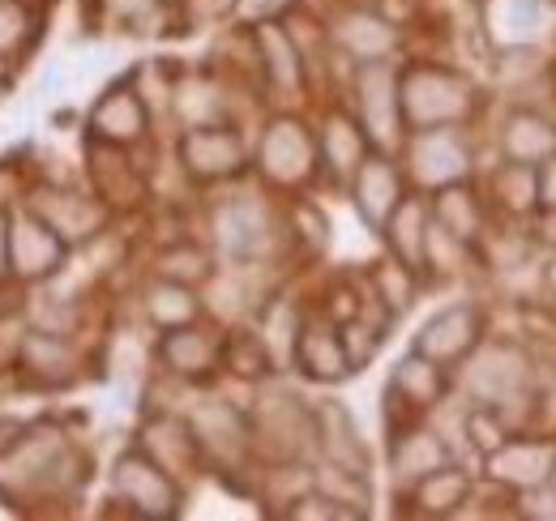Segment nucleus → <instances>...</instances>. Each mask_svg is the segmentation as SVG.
Wrapping results in <instances>:
<instances>
[{
    "instance_id": "obj_1",
    "label": "nucleus",
    "mask_w": 556,
    "mask_h": 521,
    "mask_svg": "<svg viewBox=\"0 0 556 521\" xmlns=\"http://www.w3.org/2000/svg\"><path fill=\"white\" fill-rule=\"evenodd\" d=\"M90 479L86 457L77 454L61 423L39 419L17 432V441L0 454V500L26 505V500H61L73 496Z\"/></svg>"
},
{
    "instance_id": "obj_2",
    "label": "nucleus",
    "mask_w": 556,
    "mask_h": 521,
    "mask_svg": "<svg viewBox=\"0 0 556 521\" xmlns=\"http://www.w3.org/2000/svg\"><path fill=\"white\" fill-rule=\"evenodd\" d=\"M399 99H403L407 132L463 129L480 107V90L467 73L450 65H428V61L399 68Z\"/></svg>"
},
{
    "instance_id": "obj_3",
    "label": "nucleus",
    "mask_w": 556,
    "mask_h": 521,
    "mask_svg": "<svg viewBox=\"0 0 556 521\" xmlns=\"http://www.w3.org/2000/svg\"><path fill=\"white\" fill-rule=\"evenodd\" d=\"M112 500L125 505L129 518L176 521L185 509V487L176 474H167L146 449L134 445L112 461Z\"/></svg>"
},
{
    "instance_id": "obj_4",
    "label": "nucleus",
    "mask_w": 556,
    "mask_h": 521,
    "mask_svg": "<svg viewBox=\"0 0 556 521\" xmlns=\"http://www.w3.org/2000/svg\"><path fill=\"white\" fill-rule=\"evenodd\" d=\"M257 171L270 189H304L317 171H321V158H317V132L308 129L300 116H275L262 141H257Z\"/></svg>"
},
{
    "instance_id": "obj_5",
    "label": "nucleus",
    "mask_w": 556,
    "mask_h": 521,
    "mask_svg": "<svg viewBox=\"0 0 556 521\" xmlns=\"http://www.w3.org/2000/svg\"><path fill=\"white\" fill-rule=\"evenodd\" d=\"M351 99H355L359 125L368 129L377 150L394 154V150L407 141L403 99H399V68L390 65V61H381V65H355Z\"/></svg>"
},
{
    "instance_id": "obj_6",
    "label": "nucleus",
    "mask_w": 556,
    "mask_h": 521,
    "mask_svg": "<svg viewBox=\"0 0 556 521\" xmlns=\"http://www.w3.org/2000/svg\"><path fill=\"white\" fill-rule=\"evenodd\" d=\"M176 158H180V171L198 185H223L249 171V145L227 120L189 125L176 141Z\"/></svg>"
},
{
    "instance_id": "obj_7",
    "label": "nucleus",
    "mask_w": 556,
    "mask_h": 521,
    "mask_svg": "<svg viewBox=\"0 0 556 521\" xmlns=\"http://www.w3.org/2000/svg\"><path fill=\"white\" fill-rule=\"evenodd\" d=\"M463 385L471 393V402H484V406H518L527 393H531V359L522 355V346L514 342H501V346H488L480 342L467 359V377Z\"/></svg>"
},
{
    "instance_id": "obj_8",
    "label": "nucleus",
    "mask_w": 556,
    "mask_h": 521,
    "mask_svg": "<svg viewBox=\"0 0 556 521\" xmlns=\"http://www.w3.org/2000/svg\"><path fill=\"white\" fill-rule=\"evenodd\" d=\"M22 205H26L35 218H43L70 249H86L90 240H99L103 227H108V218H112V205H108L99 193L61 189V185L35 189Z\"/></svg>"
},
{
    "instance_id": "obj_9",
    "label": "nucleus",
    "mask_w": 556,
    "mask_h": 521,
    "mask_svg": "<svg viewBox=\"0 0 556 521\" xmlns=\"http://www.w3.org/2000/svg\"><path fill=\"white\" fill-rule=\"evenodd\" d=\"M403 163L412 185L424 193H437L445 185L471 180V141H463L458 129H428L407 132L403 141Z\"/></svg>"
},
{
    "instance_id": "obj_10",
    "label": "nucleus",
    "mask_w": 556,
    "mask_h": 521,
    "mask_svg": "<svg viewBox=\"0 0 556 521\" xmlns=\"http://www.w3.org/2000/svg\"><path fill=\"white\" fill-rule=\"evenodd\" d=\"M253 423V449L270 457H300L317 449V432H313V406H304V397L295 393H275L262 397V406L249 415Z\"/></svg>"
},
{
    "instance_id": "obj_11",
    "label": "nucleus",
    "mask_w": 556,
    "mask_h": 521,
    "mask_svg": "<svg viewBox=\"0 0 556 521\" xmlns=\"http://www.w3.org/2000/svg\"><path fill=\"white\" fill-rule=\"evenodd\" d=\"M189 423L198 432V445L206 454L210 466L218 470H240L249 454H253V423L240 406L223 402V397H206L189 410Z\"/></svg>"
},
{
    "instance_id": "obj_12",
    "label": "nucleus",
    "mask_w": 556,
    "mask_h": 521,
    "mask_svg": "<svg viewBox=\"0 0 556 521\" xmlns=\"http://www.w3.org/2000/svg\"><path fill=\"white\" fill-rule=\"evenodd\" d=\"M70 253V244L43 218H35L26 205L9 218V278H17V282H48V278H56L65 269Z\"/></svg>"
},
{
    "instance_id": "obj_13",
    "label": "nucleus",
    "mask_w": 556,
    "mask_h": 521,
    "mask_svg": "<svg viewBox=\"0 0 556 521\" xmlns=\"http://www.w3.org/2000/svg\"><path fill=\"white\" fill-rule=\"evenodd\" d=\"M146 132H150V103L141 99L134 77L112 81V86L94 99V107H90V116H86V137H90V141H103V145L134 150V145L146 141Z\"/></svg>"
},
{
    "instance_id": "obj_14",
    "label": "nucleus",
    "mask_w": 556,
    "mask_h": 521,
    "mask_svg": "<svg viewBox=\"0 0 556 521\" xmlns=\"http://www.w3.org/2000/svg\"><path fill=\"white\" fill-rule=\"evenodd\" d=\"M249 43H253V56H257L266 86L278 99H300L308 86V61H304V48L295 43L291 26L278 17H262V22H253Z\"/></svg>"
},
{
    "instance_id": "obj_15",
    "label": "nucleus",
    "mask_w": 556,
    "mask_h": 521,
    "mask_svg": "<svg viewBox=\"0 0 556 521\" xmlns=\"http://www.w3.org/2000/svg\"><path fill=\"white\" fill-rule=\"evenodd\" d=\"M348 196H351V205H355V214H359V223L381 236V227L390 223V214H394L399 201L407 196V171L394 163V154L372 150V154L359 163V171L351 176Z\"/></svg>"
},
{
    "instance_id": "obj_16",
    "label": "nucleus",
    "mask_w": 556,
    "mask_h": 521,
    "mask_svg": "<svg viewBox=\"0 0 556 521\" xmlns=\"http://www.w3.org/2000/svg\"><path fill=\"white\" fill-rule=\"evenodd\" d=\"M484 342V313L476 304H450L441 313H432L419 326L412 351L437 359L441 368H458L471 359V351Z\"/></svg>"
},
{
    "instance_id": "obj_17",
    "label": "nucleus",
    "mask_w": 556,
    "mask_h": 521,
    "mask_svg": "<svg viewBox=\"0 0 556 521\" xmlns=\"http://www.w3.org/2000/svg\"><path fill=\"white\" fill-rule=\"evenodd\" d=\"M484 470L492 483H501V487H509V492H535V487L553 483L556 441L514 432L496 454L484 457Z\"/></svg>"
},
{
    "instance_id": "obj_18",
    "label": "nucleus",
    "mask_w": 556,
    "mask_h": 521,
    "mask_svg": "<svg viewBox=\"0 0 556 521\" xmlns=\"http://www.w3.org/2000/svg\"><path fill=\"white\" fill-rule=\"evenodd\" d=\"M372 137L359 125L355 112H343V107H330L317 125V158H321V171L330 185L348 189L351 176L359 171V163L372 154Z\"/></svg>"
},
{
    "instance_id": "obj_19",
    "label": "nucleus",
    "mask_w": 556,
    "mask_h": 521,
    "mask_svg": "<svg viewBox=\"0 0 556 521\" xmlns=\"http://www.w3.org/2000/svg\"><path fill=\"white\" fill-rule=\"evenodd\" d=\"M81 355L65 333L56 329H26L17 342V372L35 390H65L77 381Z\"/></svg>"
},
{
    "instance_id": "obj_20",
    "label": "nucleus",
    "mask_w": 556,
    "mask_h": 521,
    "mask_svg": "<svg viewBox=\"0 0 556 521\" xmlns=\"http://www.w3.org/2000/svg\"><path fill=\"white\" fill-rule=\"evenodd\" d=\"M330 39L334 48L348 56L351 65H381V61H394L399 56V26L386 17V13H372V9H348L339 13V22L330 26Z\"/></svg>"
},
{
    "instance_id": "obj_21",
    "label": "nucleus",
    "mask_w": 556,
    "mask_h": 521,
    "mask_svg": "<svg viewBox=\"0 0 556 521\" xmlns=\"http://www.w3.org/2000/svg\"><path fill=\"white\" fill-rule=\"evenodd\" d=\"M291 364L317 381V385H339L351 377V359L343 351V333L334 317H304L300 333H295V351H291Z\"/></svg>"
},
{
    "instance_id": "obj_22",
    "label": "nucleus",
    "mask_w": 556,
    "mask_h": 521,
    "mask_svg": "<svg viewBox=\"0 0 556 521\" xmlns=\"http://www.w3.org/2000/svg\"><path fill=\"white\" fill-rule=\"evenodd\" d=\"M138 449H146L167 474H176L180 483L193 479L206 466V454L198 445V432H193L189 415L185 419L180 415H154V419H146L138 432Z\"/></svg>"
},
{
    "instance_id": "obj_23",
    "label": "nucleus",
    "mask_w": 556,
    "mask_h": 521,
    "mask_svg": "<svg viewBox=\"0 0 556 521\" xmlns=\"http://www.w3.org/2000/svg\"><path fill=\"white\" fill-rule=\"evenodd\" d=\"M445 461H450V445L441 441L437 428H424V423L394 428V436H390V479H394L399 496L412 492L432 470H441Z\"/></svg>"
},
{
    "instance_id": "obj_24",
    "label": "nucleus",
    "mask_w": 556,
    "mask_h": 521,
    "mask_svg": "<svg viewBox=\"0 0 556 521\" xmlns=\"http://www.w3.org/2000/svg\"><path fill=\"white\" fill-rule=\"evenodd\" d=\"M471 474L454 461H445L441 470H432L428 479H419L412 492H403V513L407 518H424V521H445V518H458L467 505H471Z\"/></svg>"
},
{
    "instance_id": "obj_25",
    "label": "nucleus",
    "mask_w": 556,
    "mask_h": 521,
    "mask_svg": "<svg viewBox=\"0 0 556 521\" xmlns=\"http://www.w3.org/2000/svg\"><path fill=\"white\" fill-rule=\"evenodd\" d=\"M159 364L180 381H206L210 372H218V364H223V338L210 333L206 326H198V321L167 329L159 338Z\"/></svg>"
},
{
    "instance_id": "obj_26",
    "label": "nucleus",
    "mask_w": 556,
    "mask_h": 521,
    "mask_svg": "<svg viewBox=\"0 0 556 521\" xmlns=\"http://www.w3.org/2000/svg\"><path fill=\"white\" fill-rule=\"evenodd\" d=\"M313 432H317V449L321 461H334V466H348L368 474V449H364V436H359V423L339 397H326L313 406Z\"/></svg>"
},
{
    "instance_id": "obj_27",
    "label": "nucleus",
    "mask_w": 556,
    "mask_h": 521,
    "mask_svg": "<svg viewBox=\"0 0 556 521\" xmlns=\"http://www.w3.org/2000/svg\"><path fill=\"white\" fill-rule=\"evenodd\" d=\"M428 231H432V201L424 193H407L390 214V223L381 227V240L390 257L412 265L416 274H428Z\"/></svg>"
},
{
    "instance_id": "obj_28",
    "label": "nucleus",
    "mask_w": 556,
    "mask_h": 521,
    "mask_svg": "<svg viewBox=\"0 0 556 521\" xmlns=\"http://www.w3.org/2000/svg\"><path fill=\"white\" fill-rule=\"evenodd\" d=\"M496 150L509 163L540 167V163H548L556 154V120L544 116V112H535V107H514L501 120V129H496Z\"/></svg>"
},
{
    "instance_id": "obj_29",
    "label": "nucleus",
    "mask_w": 556,
    "mask_h": 521,
    "mask_svg": "<svg viewBox=\"0 0 556 521\" xmlns=\"http://www.w3.org/2000/svg\"><path fill=\"white\" fill-rule=\"evenodd\" d=\"M266 209L257 201H227L218 214H214V240L223 249V257L231 260H253L266 249Z\"/></svg>"
},
{
    "instance_id": "obj_30",
    "label": "nucleus",
    "mask_w": 556,
    "mask_h": 521,
    "mask_svg": "<svg viewBox=\"0 0 556 521\" xmlns=\"http://www.w3.org/2000/svg\"><path fill=\"white\" fill-rule=\"evenodd\" d=\"M386 393H390L394 402L412 406V410H432V406H441L445 393H450V368H441L437 359H428V355H419V351H407V355L399 359V368H394L390 390Z\"/></svg>"
},
{
    "instance_id": "obj_31",
    "label": "nucleus",
    "mask_w": 556,
    "mask_h": 521,
    "mask_svg": "<svg viewBox=\"0 0 556 521\" xmlns=\"http://www.w3.org/2000/svg\"><path fill=\"white\" fill-rule=\"evenodd\" d=\"M428 201H432V218H437V227H441V231H450V236H454V240H463L467 249H471V244H480L488 214H484L480 193L471 189V180L445 185V189H437Z\"/></svg>"
},
{
    "instance_id": "obj_32",
    "label": "nucleus",
    "mask_w": 556,
    "mask_h": 521,
    "mask_svg": "<svg viewBox=\"0 0 556 521\" xmlns=\"http://www.w3.org/2000/svg\"><path fill=\"white\" fill-rule=\"evenodd\" d=\"M141 313L159 333H167V329L202 321V300H198V287H185V282H172V278L154 274L141 291Z\"/></svg>"
},
{
    "instance_id": "obj_33",
    "label": "nucleus",
    "mask_w": 556,
    "mask_h": 521,
    "mask_svg": "<svg viewBox=\"0 0 556 521\" xmlns=\"http://www.w3.org/2000/svg\"><path fill=\"white\" fill-rule=\"evenodd\" d=\"M492 201L496 209H505L509 218H535L540 214V167L531 163H501L492 171Z\"/></svg>"
},
{
    "instance_id": "obj_34",
    "label": "nucleus",
    "mask_w": 556,
    "mask_h": 521,
    "mask_svg": "<svg viewBox=\"0 0 556 521\" xmlns=\"http://www.w3.org/2000/svg\"><path fill=\"white\" fill-rule=\"evenodd\" d=\"M368 291L381 300V308H386L390 317H403V313H412V304H416L419 274L412 269V265H403L399 257H386L372 265V274H368Z\"/></svg>"
},
{
    "instance_id": "obj_35",
    "label": "nucleus",
    "mask_w": 556,
    "mask_h": 521,
    "mask_svg": "<svg viewBox=\"0 0 556 521\" xmlns=\"http://www.w3.org/2000/svg\"><path fill=\"white\" fill-rule=\"evenodd\" d=\"M308 474H313V487H317L321 496L339 500L355 518H368V505H372V483H368V474L348 470V466H334V461H321V466L308 470Z\"/></svg>"
},
{
    "instance_id": "obj_36",
    "label": "nucleus",
    "mask_w": 556,
    "mask_h": 521,
    "mask_svg": "<svg viewBox=\"0 0 556 521\" xmlns=\"http://www.w3.org/2000/svg\"><path fill=\"white\" fill-rule=\"evenodd\" d=\"M39 39V13L30 0H0V61H22Z\"/></svg>"
},
{
    "instance_id": "obj_37",
    "label": "nucleus",
    "mask_w": 556,
    "mask_h": 521,
    "mask_svg": "<svg viewBox=\"0 0 556 521\" xmlns=\"http://www.w3.org/2000/svg\"><path fill=\"white\" fill-rule=\"evenodd\" d=\"M463 432H467V445L480 457H488L514 436V423H509V410H505V406L471 402V410L463 415Z\"/></svg>"
},
{
    "instance_id": "obj_38",
    "label": "nucleus",
    "mask_w": 556,
    "mask_h": 521,
    "mask_svg": "<svg viewBox=\"0 0 556 521\" xmlns=\"http://www.w3.org/2000/svg\"><path fill=\"white\" fill-rule=\"evenodd\" d=\"M154 274L172 278V282H185V287H206L214 278V260L198 244H172V249H163L154 257Z\"/></svg>"
},
{
    "instance_id": "obj_39",
    "label": "nucleus",
    "mask_w": 556,
    "mask_h": 521,
    "mask_svg": "<svg viewBox=\"0 0 556 521\" xmlns=\"http://www.w3.org/2000/svg\"><path fill=\"white\" fill-rule=\"evenodd\" d=\"M386 329L390 321H372L364 308L348 317V321H339V333H343V351H348L351 359V372H359V368H368L372 359H377V351H381V342H386Z\"/></svg>"
},
{
    "instance_id": "obj_40",
    "label": "nucleus",
    "mask_w": 556,
    "mask_h": 521,
    "mask_svg": "<svg viewBox=\"0 0 556 521\" xmlns=\"http://www.w3.org/2000/svg\"><path fill=\"white\" fill-rule=\"evenodd\" d=\"M275 364V351L266 346L262 333H231L223 338V368H231L236 377H266Z\"/></svg>"
},
{
    "instance_id": "obj_41",
    "label": "nucleus",
    "mask_w": 556,
    "mask_h": 521,
    "mask_svg": "<svg viewBox=\"0 0 556 521\" xmlns=\"http://www.w3.org/2000/svg\"><path fill=\"white\" fill-rule=\"evenodd\" d=\"M282 518H291V521H355V513L343 509L339 500L321 496L317 487H308L304 496H291V500H287Z\"/></svg>"
},
{
    "instance_id": "obj_42",
    "label": "nucleus",
    "mask_w": 556,
    "mask_h": 521,
    "mask_svg": "<svg viewBox=\"0 0 556 521\" xmlns=\"http://www.w3.org/2000/svg\"><path fill=\"white\" fill-rule=\"evenodd\" d=\"M291 236H295V240H304V244H308V253H321V249L330 244V223H326V214H321L317 205L300 201V205L291 209Z\"/></svg>"
},
{
    "instance_id": "obj_43",
    "label": "nucleus",
    "mask_w": 556,
    "mask_h": 521,
    "mask_svg": "<svg viewBox=\"0 0 556 521\" xmlns=\"http://www.w3.org/2000/svg\"><path fill=\"white\" fill-rule=\"evenodd\" d=\"M240 0H176V13L185 22V30H206V26H218L236 13Z\"/></svg>"
},
{
    "instance_id": "obj_44",
    "label": "nucleus",
    "mask_w": 556,
    "mask_h": 521,
    "mask_svg": "<svg viewBox=\"0 0 556 521\" xmlns=\"http://www.w3.org/2000/svg\"><path fill=\"white\" fill-rule=\"evenodd\" d=\"M167 0H99L103 17L116 22V26H129V30H141Z\"/></svg>"
},
{
    "instance_id": "obj_45",
    "label": "nucleus",
    "mask_w": 556,
    "mask_h": 521,
    "mask_svg": "<svg viewBox=\"0 0 556 521\" xmlns=\"http://www.w3.org/2000/svg\"><path fill=\"white\" fill-rule=\"evenodd\" d=\"M26 201L22 196V180H17V167L13 163H0V214H9V205Z\"/></svg>"
},
{
    "instance_id": "obj_46",
    "label": "nucleus",
    "mask_w": 556,
    "mask_h": 521,
    "mask_svg": "<svg viewBox=\"0 0 556 521\" xmlns=\"http://www.w3.org/2000/svg\"><path fill=\"white\" fill-rule=\"evenodd\" d=\"M540 201H544V205H556V154L548 163H540ZM544 205H540V209H544Z\"/></svg>"
},
{
    "instance_id": "obj_47",
    "label": "nucleus",
    "mask_w": 556,
    "mask_h": 521,
    "mask_svg": "<svg viewBox=\"0 0 556 521\" xmlns=\"http://www.w3.org/2000/svg\"><path fill=\"white\" fill-rule=\"evenodd\" d=\"M535 236H540L548 249H556V205H544V209L535 214Z\"/></svg>"
},
{
    "instance_id": "obj_48",
    "label": "nucleus",
    "mask_w": 556,
    "mask_h": 521,
    "mask_svg": "<svg viewBox=\"0 0 556 521\" xmlns=\"http://www.w3.org/2000/svg\"><path fill=\"white\" fill-rule=\"evenodd\" d=\"M9 278V214H0V282Z\"/></svg>"
},
{
    "instance_id": "obj_49",
    "label": "nucleus",
    "mask_w": 556,
    "mask_h": 521,
    "mask_svg": "<svg viewBox=\"0 0 556 521\" xmlns=\"http://www.w3.org/2000/svg\"><path fill=\"white\" fill-rule=\"evenodd\" d=\"M17 432H22V423H17V419H0V454L17 441Z\"/></svg>"
},
{
    "instance_id": "obj_50",
    "label": "nucleus",
    "mask_w": 556,
    "mask_h": 521,
    "mask_svg": "<svg viewBox=\"0 0 556 521\" xmlns=\"http://www.w3.org/2000/svg\"><path fill=\"white\" fill-rule=\"evenodd\" d=\"M544 287L556 295V249H553V257H548V265H544Z\"/></svg>"
}]
</instances>
